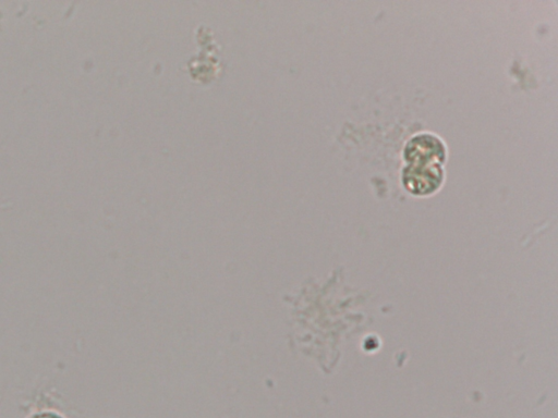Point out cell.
I'll return each mask as SVG.
<instances>
[{"label":"cell","mask_w":558,"mask_h":418,"mask_svg":"<svg viewBox=\"0 0 558 418\" xmlns=\"http://www.w3.org/2000/svg\"><path fill=\"white\" fill-rule=\"evenodd\" d=\"M28 418H64V417L56 411L44 410V411L33 414Z\"/></svg>","instance_id":"cell-1"}]
</instances>
